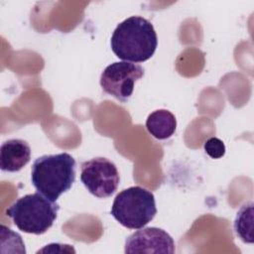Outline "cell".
I'll return each instance as SVG.
<instances>
[{
    "instance_id": "cell-8",
    "label": "cell",
    "mask_w": 254,
    "mask_h": 254,
    "mask_svg": "<svg viewBox=\"0 0 254 254\" xmlns=\"http://www.w3.org/2000/svg\"><path fill=\"white\" fill-rule=\"evenodd\" d=\"M30 160L31 148L25 140L10 139L1 145L0 168L3 172H19Z\"/></svg>"
},
{
    "instance_id": "cell-11",
    "label": "cell",
    "mask_w": 254,
    "mask_h": 254,
    "mask_svg": "<svg viewBox=\"0 0 254 254\" xmlns=\"http://www.w3.org/2000/svg\"><path fill=\"white\" fill-rule=\"evenodd\" d=\"M205 153L212 159H219L225 154V145L217 137L207 139L203 145Z\"/></svg>"
},
{
    "instance_id": "cell-5",
    "label": "cell",
    "mask_w": 254,
    "mask_h": 254,
    "mask_svg": "<svg viewBox=\"0 0 254 254\" xmlns=\"http://www.w3.org/2000/svg\"><path fill=\"white\" fill-rule=\"evenodd\" d=\"M80 181L94 196H111L118 188L120 177L113 162L103 157H96L81 163Z\"/></svg>"
},
{
    "instance_id": "cell-2",
    "label": "cell",
    "mask_w": 254,
    "mask_h": 254,
    "mask_svg": "<svg viewBox=\"0 0 254 254\" xmlns=\"http://www.w3.org/2000/svg\"><path fill=\"white\" fill-rule=\"evenodd\" d=\"M76 162L68 153L37 158L31 170V181L38 192L52 201L67 191L75 181Z\"/></svg>"
},
{
    "instance_id": "cell-9",
    "label": "cell",
    "mask_w": 254,
    "mask_h": 254,
    "mask_svg": "<svg viewBox=\"0 0 254 254\" xmlns=\"http://www.w3.org/2000/svg\"><path fill=\"white\" fill-rule=\"evenodd\" d=\"M146 128L154 138L158 140H165L175 133L177 120L171 111L158 109L149 114L146 120Z\"/></svg>"
},
{
    "instance_id": "cell-3",
    "label": "cell",
    "mask_w": 254,
    "mask_h": 254,
    "mask_svg": "<svg viewBox=\"0 0 254 254\" xmlns=\"http://www.w3.org/2000/svg\"><path fill=\"white\" fill-rule=\"evenodd\" d=\"M60 205L40 192L29 193L18 198L6 210L17 228L25 233L44 234L57 219Z\"/></svg>"
},
{
    "instance_id": "cell-1",
    "label": "cell",
    "mask_w": 254,
    "mask_h": 254,
    "mask_svg": "<svg viewBox=\"0 0 254 254\" xmlns=\"http://www.w3.org/2000/svg\"><path fill=\"white\" fill-rule=\"evenodd\" d=\"M115 56L130 63H143L152 58L158 46L153 24L141 16H131L117 25L111 40Z\"/></svg>"
},
{
    "instance_id": "cell-4",
    "label": "cell",
    "mask_w": 254,
    "mask_h": 254,
    "mask_svg": "<svg viewBox=\"0 0 254 254\" xmlns=\"http://www.w3.org/2000/svg\"><path fill=\"white\" fill-rule=\"evenodd\" d=\"M110 213L126 228H143L157 213L155 195L145 188L130 187L115 196Z\"/></svg>"
},
{
    "instance_id": "cell-7",
    "label": "cell",
    "mask_w": 254,
    "mask_h": 254,
    "mask_svg": "<svg viewBox=\"0 0 254 254\" xmlns=\"http://www.w3.org/2000/svg\"><path fill=\"white\" fill-rule=\"evenodd\" d=\"M125 253H175V242L164 229L146 227L132 233L125 241Z\"/></svg>"
},
{
    "instance_id": "cell-6",
    "label": "cell",
    "mask_w": 254,
    "mask_h": 254,
    "mask_svg": "<svg viewBox=\"0 0 254 254\" xmlns=\"http://www.w3.org/2000/svg\"><path fill=\"white\" fill-rule=\"evenodd\" d=\"M144 75V68L130 62H116L107 65L100 75L103 91L126 102L132 95L134 84Z\"/></svg>"
},
{
    "instance_id": "cell-10",
    "label": "cell",
    "mask_w": 254,
    "mask_h": 254,
    "mask_svg": "<svg viewBox=\"0 0 254 254\" xmlns=\"http://www.w3.org/2000/svg\"><path fill=\"white\" fill-rule=\"evenodd\" d=\"M254 203L248 201L244 203L236 213L234 220V230L236 235L244 242L252 244L254 242Z\"/></svg>"
}]
</instances>
